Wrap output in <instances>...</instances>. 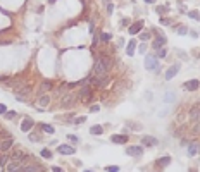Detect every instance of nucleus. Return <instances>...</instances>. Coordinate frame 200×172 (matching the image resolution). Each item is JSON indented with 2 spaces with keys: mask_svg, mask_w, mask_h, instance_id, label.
Returning <instances> with one entry per match:
<instances>
[{
  "mask_svg": "<svg viewBox=\"0 0 200 172\" xmlns=\"http://www.w3.org/2000/svg\"><path fill=\"white\" fill-rule=\"evenodd\" d=\"M111 38H112L111 33H100V40H102L104 43H109L111 41Z\"/></svg>",
  "mask_w": 200,
  "mask_h": 172,
  "instance_id": "obj_29",
  "label": "nucleus"
},
{
  "mask_svg": "<svg viewBox=\"0 0 200 172\" xmlns=\"http://www.w3.org/2000/svg\"><path fill=\"white\" fill-rule=\"evenodd\" d=\"M112 12H114V4H109V5H107V14L112 16Z\"/></svg>",
  "mask_w": 200,
  "mask_h": 172,
  "instance_id": "obj_44",
  "label": "nucleus"
},
{
  "mask_svg": "<svg viewBox=\"0 0 200 172\" xmlns=\"http://www.w3.org/2000/svg\"><path fill=\"white\" fill-rule=\"evenodd\" d=\"M143 24H145L143 21H136V22H133V24H129L128 33H129V35H138V33L143 29Z\"/></svg>",
  "mask_w": 200,
  "mask_h": 172,
  "instance_id": "obj_15",
  "label": "nucleus"
},
{
  "mask_svg": "<svg viewBox=\"0 0 200 172\" xmlns=\"http://www.w3.org/2000/svg\"><path fill=\"white\" fill-rule=\"evenodd\" d=\"M176 102V93L174 91H166L164 93V103H174Z\"/></svg>",
  "mask_w": 200,
  "mask_h": 172,
  "instance_id": "obj_21",
  "label": "nucleus"
},
{
  "mask_svg": "<svg viewBox=\"0 0 200 172\" xmlns=\"http://www.w3.org/2000/svg\"><path fill=\"white\" fill-rule=\"evenodd\" d=\"M150 38H152V35H150V33H147V31L140 35V40H142V41H148Z\"/></svg>",
  "mask_w": 200,
  "mask_h": 172,
  "instance_id": "obj_39",
  "label": "nucleus"
},
{
  "mask_svg": "<svg viewBox=\"0 0 200 172\" xmlns=\"http://www.w3.org/2000/svg\"><path fill=\"white\" fill-rule=\"evenodd\" d=\"M179 36H184V35H188V28L186 26H178V31H176Z\"/></svg>",
  "mask_w": 200,
  "mask_h": 172,
  "instance_id": "obj_34",
  "label": "nucleus"
},
{
  "mask_svg": "<svg viewBox=\"0 0 200 172\" xmlns=\"http://www.w3.org/2000/svg\"><path fill=\"white\" fill-rule=\"evenodd\" d=\"M28 138H29V141H33V143H40L42 141V136L38 134V133H28Z\"/></svg>",
  "mask_w": 200,
  "mask_h": 172,
  "instance_id": "obj_25",
  "label": "nucleus"
},
{
  "mask_svg": "<svg viewBox=\"0 0 200 172\" xmlns=\"http://www.w3.org/2000/svg\"><path fill=\"white\" fill-rule=\"evenodd\" d=\"M179 145L181 146H188V140H181L179 141Z\"/></svg>",
  "mask_w": 200,
  "mask_h": 172,
  "instance_id": "obj_47",
  "label": "nucleus"
},
{
  "mask_svg": "<svg viewBox=\"0 0 200 172\" xmlns=\"http://www.w3.org/2000/svg\"><path fill=\"white\" fill-rule=\"evenodd\" d=\"M111 143L114 145H126L128 143V134H112L111 136Z\"/></svg>",
  "mask_w": 200,
  "mask_h": 172,
  "instance_id": "obj_14",
  "label": "nucleus"
},
{
  "mask_svg": "<svg viewBox=\"0 0 200 172\" xmlns=\"http://www.w3.org/2000/svg\"><path fill=\"white\" fill-rule=\"evenodd\" d=\"M126 155L135 157V158L142 157L143 155V146L142 145H128L126 146Z\"/></svg>",
  "mask_w": 200,
  "mask_h": 172,
  "instance_id": "obj_7",
  "label": "nucleus"
},
{
  "mask_svg": "<svg viewBox=\"0 0 200 172\" xmlns=\"http://www.w3.org/2000/svg\"><path fill=\"white\" fill-rule=\"evenodd\" d=\"M190 117H191V121L200 119V107L198 105H193V107H191V110H190Z\"/></svg>",
  "mask_w": 200,
  "mask_h": 172,
  "instance_id": "obj_23",
  "label": "nucleus"
},
{
  "mask_svg": "<svg viewBox=\"0 0 200 172\" xmlns=\"http://www.w3.org/2000/svg\"><path fill=\"white\" fill-rule=\"evenodd\" d=\"M40 155H42V158H45V160H50L52 158V151L48 150V148H42V151H40Z\"/></svg>",
  "mask_w": 200,
  "mask_h": 172,
  "instance_id": "obj_26",
  "label": "nucleus"
},
{
  "mask_svg": "<svg viewBox=\"0 0 200 172\" xmlns=\"http://www.w3.org/2000/svg\"><path fill=\"white\" fill-rule=\"evenodd\" d=\"M104 170H105V172H119V170H121V167H119V165H107Z\"/></svg>",
  "mask_w": 200,
  "mask_h": 172,
  "instance_id": "obj_33",
  "label": "nucleus"
},
{
  "mask_svg": "<svg viewBox=\"0 0 200 172\" xmlns=\"http://www.w3.org/2000/svg\"><path fill=\"white\" fill-rule=\"evenodd\" d=\"M200 153V143L198 141H190L188 143V157H197Z\"/></svg>",
  "mask_w": 200,
  "mask_h": 172,
  "instance_id": "obj_13",
  "label": "nucleus"
},
{
  "mask_svg": "<svg viewBox=\"0 0 200 172\" xmlns=\"http://www.w3.org/2000/svg\"><path fill=\"white\" fill-rule=\"evenodd\" d=\"M52 88H53V83H52L50 79H45V81L42 83V86H40V95H43L45 91H50Z\"/></svg>",
  "mask_w": 200,
  "mask_h": 172,
  "instance_id": "obj_19",
  "label": "nucleus"
},
{
  "mask_svg": "<svg viewBox=\"0 0 200 172\" xmlns=\"http://www.w3.org/2000/svg\"><path fill=\"white\" fill-rule=\"evenodd\" d=\"M135 48H136V41H135V40H129L128 45H126V54L129 55V57H133V55H135Z\"/></svg>",
  "mask_w": 200,
  "mask_h": 172,
  "instance_id": "obj_20",
  "label": "nucleus"
},
{
  "mask_svg": "<svg viewBox=\"0 0 200 172\" xmlns=\"http://www.w3.org/2000/svg\"><path fill=\"white\" fill-rule=\"evenodd\" d=\"M16 102L26 103L28 102V97H24V95H21V93H16Z\"/></svg>",
  "mask_w": 200,
  "mask_h": 172,
  "instance_id": "obj_36",
  "label": "nucleus"
},
{
  "mask_svg": "<svg viewBox=\"0 0 200 172\" xmlns=\"http://www.w3.org/2000/svg\"><path fill=\"white\" fill-rule=\"evenodd\" d=\"M126 126H129V127H131L133 131H140V129L143 127V126H142L140 122H133V121H128V122H126Z\"/></svg>",
  "mask_w": 200,
  "mask_h": 172,
  "instance_id": "obj_27",
  "label": "nucleus"
},
{
  "mask_svg": "<svg viewBox=\"0 0 200 172\" xmlns=\"http://www.w3.org/2000/svg\"><path fill=\"white\" fill-rule=\"evenodd\" d=\"M40 127H42V131H45V133H48V134H53V133H55V129H53L52 124H45V122H42V124H40Z\"/></svg>",
  "mask_w": 200,
  "mask_h": 172,
  "instance_id": "obj_24",
  "label": "nucleus"
},
{
  "mask_svg": "<svg viewBox=\"0 0 200 172\" xmlns=\"http://www.w3.org/2000/svg\"><path fill=\"white\" fill-rule=\"evenodd\" d=\"M33 126H35V121H33L31 117H24L22 119V122H21V131L22 133H31V129H33Z\"/></svg>",
  "mask_w": 200,
  "mask_h": 172,
  "instance_id": "obj_11",
  "label": "nucleus"
},
{
  "mask_svg": "<svg viewBox=\"0 0 200 172\" xmlns=\"http://www.w3.org/2000/svg\"><path fill=\"white\" fill-rule=\"evenodd\" d=\"M198 90H200V88H198Z\"/></svg>",
  "mask_w": 200,
  "mask_h": 172,
  "instance_id": "obj_52",
  "label": "nucleus"
},
{
  "mask_svg": "<svg viewBox=\"0 0 200 172\" xmlns=\"http://www.w3.org/2000/svg\"><path fill=\"white\" fill-rule=\"evenodd\" d=\"M48 105H50V97H48V95H40L38 103H36V108L38 110H43V108L48 107Z\"/></svg>",
  "mask_w": 200,
  "mask_h": 172,
  "instance_id": "obj_18",
  "label": "nucleus"
},
{
  "mask_svg": "<svg viewBox=\"0 0 200 172\" xmlns=\"http://www.w3.org/2000/svg\"><path fill=\"white\" fill-rule=\"evenodd\" d=\"M14 146V138H7V140H0V153H7Z\"/></svg>",
  "mask_w": 200,
  "mask_h": 172,
  "instance_id": "obj_12",
  "label": "nucleus"
},
{
  "mask_svg": "<svg viewBox=\"0 0 200 172\" xmlns=\"http://www.w3.org/2000/svg\"><path fill=\"white\" fill-rule=\"evenodd\" d=\"M17 117V112L16 110H7V114L4 115V119L5 121H12V119H16Z\"/></svg>",
  "mask_w": 200,
  "mask_h": 172,
  "instance_id": "obj_28",
  "label": "nucleus"
},
{
  "mask_svg": "<svg viewBox=\"0 0 200 172\" xmlns=\"http://www.w3.org/2000/svg\"><path fill=\"white\" fill-rule=\"evenodd\" d=\"M179 12H186V7H184V5H179Z\"/></svg>",
  "mask_w": 200,
  "mask_h": 172,
  "instance_id": "obj_50",
  "label": "nucleus"
},
{
  "mask_svg": "<svg viewBox=\"0 0 200 172\" xmlns=\"http://www.w3.org/2000/svg\"><path fill=\"white\" fill-rule=\"evenodd\" d=\"M121 24H122V26H128V24H129V19H122Z\"/></svg>",
  "mask_w": 200,
  "mask_h": 172,
  "instance_id": "obj_49",
  "label": "nucleus"
},
{
  "mask_svg": "<svg viewBox=\"0 0 200 172\" xmlns=\"http://www.w3.org/2000/svg\"><path fill=\"white\" fill-rule=\"evenodd\" d=\"M7 138H12V134L9 131H4V129H0V140H7Z\"/></svg>",
  "mask_w": 200,
  "mask_h": 172,
  "instance_id": "obj_35",
  "label": "nucleus"
},
{
  "mask_svg": "<svg viewBox=\"0 0 200 172\" xmlns=\"http://www.w3.org/2000/svg\"><path fill=\"white\" fill-rule=\"evenodd\" d=\"M100 110V105H91L90 107V112H98Z\"/></svg>",
  "mask_w": 200,
  "mask_h": 172,
  "instance_id": "obj_45",
  "label": "nucleus"
},
{
  "mask_svg": "<svg viewBox=\"0 0 200 172\" xmlns=\"http://www.w3.org/2000/svg\"><path fill=\"white\" fill-rule=\"evenodd\" d=\"M152 31H153V35H155V38H153V41H152V48L157 52V50L164 48V45L167 43V38H166V35H164L159 28H153Z\"/></svg>",
  "mask_w": 200,
  "mask_h": 172,
  "instance_id": "obj_1",
  "label": "nucleus"
},
{
  "mask_svg": "<svg viewBox=\"0 0 200 172\" xmlns=\"http://www.w3.org/2000/svg\"><path fill=\"white\" fill-rule=\"evenodd\" d=\"M179 69H181V64H179V62H176V64H173V65H169L167 71H166V74H164V78H166L167 81L173 79L174 76L179 72Z\"/></svg>",
  "mask_w": 200,
  "mask_h": 172,
  "instance_id": "obj_8",
  "label": "nucleus"
},
{
  "mask_svg": "<svg viewBox=\"0 0 200 172\" xmlns=\"http://www.w3.org/2000/svg\"><path fill=\"white\" fill-rule=\"evenodd\" d=\"M155 11L159 14H166V12H169V7L167 5H155Z\"/></svg>",
  "mask_w": 200,
  "mask_h": 172,
  "instance_id": "obj_32",
  "label": "nucleus"
},
{
  "mask_svg": "<svg viewBox=\"0 0 200 172\" xmlns=\"http://www.w3.org/2000/svg\"><path fill=\"white\" fill-rule=\"evenodd\" d=\"M76 97L81 100L83 103H86V102H91V86L90 84H86V86H81V91L76 95Z\"/></svg>",
  "mask_w": 200,
  "mask_h": 172,
  "instance_id": "obj_6",
  "label": "nucleus"
},
{
  "mask_svg": "<svg viewBox=\"0 0 200 172\" xmlns=\"http://www.w3.org/2000/svg\"><path fill=\"white\" fill-rule=\"evenodd\" d=\"M143 2H145V4H150V5H152V4H157V0H143Z\"/></svg>",
  "mask_w": 200,
  "mask_h": 172,
  "instance_id": "obj_48",
  "label": "nucleus"
},
{
  "mask_svg": "<svg viewBox=\"0 0 200 172\" xmlns=\"http://www.w3.org/2000/svg\"><path fill=\"white\" fill-rule=\"evenodd\" d=\"M183 88L186 90V91H197L200 88V81L198 79H188L183 83Z\"/></svg>",
  "mask_w": 200,
  "mask_h": 172,
  "instance_id": "obj_10",
  "label": "nucleus"
},
{
  "mask_svg": "<svg viewBox=\"0 0 200 172\" xmlns=\"http://www.w3.org/2000/svg\"><path fill=\"white\" fill-rule=\"evenodd\" d=\"M84 121H86V117H84V115H83V117H76V119H74V124H83Z\"/></svg>",
  "mask_w": 200,
  "mask_h": 172,
  "instance_id": "obj_43",
  "label": "nucleus"
},
{
  "mask_svg": "<svg viewBox=\"0 0 200 172\" xmlns=\"http://www.w3.org/2000/svg\"><path fill=\"white\" fill-rule=\"evenodd\" d=\"M171 162H173L171 155H164V157H160V158H157V160H155V167H159V169H164V167H167Z\"/></svg>",
  "mask_w": 200,
  "mask_h": 172,
  "instance_id": "obj_16",
  "label": "nucleus"
},
{
  "mask_svg": "<svg viewBox=\"0 0 200 172\" xmlns=\"http://www.w3.org/2000/svg\"><path fill=\"white\" fill-rule=\"evenodd\" d=\"M138 50H140V54H145V52H147V45H145V41H142V45H138Z\"/></svg>",
  "mask_w": 200,
  "mask_h": 172,
  "instance_id": "obj_42",
  "label": "nucleus"
},
{
  "mask_svg": "<svg viewBox=\"0 0 200 172\" xmlns=\"http://www.w3.org/2000/svg\"><path fill=\"white\" fill-rule=\"evenodd\" d=\"M76 95L74 93H66V95H62V98H60V102H59V105L62 108H71L74 105V100H76Z\"/></svg>",
  "mask_w": 200,
  "mask_h": 172,
  "instance_id": "obj_4",
  "label": "nucleus"
},
{
  "mask_svg": "<svg viewBox=\"0 0 200 172\" xmlns=\"http://www.w3.org/2000/svg\"><path fill=\"white\" fill-rule=\"evenodd\" d=\"M57 151H59V155H76V148L74 146H69V145H59L57 146Z\"/></svg>",
  "mask_w": 200,
  "mask_h": 172,
  "instance_id": "obj_9",
  "label": "nucleus"
},
{
  "mask_svg": "<svg viewBox=\"0 0 200 172\" xmlns=\"http://www.w3.org/2000/svg\"><path fill=\"white\" fill-rule=\"evenodd\" d=\"M67 140L71 141L73 145H78V143H79V138H78L76 134H67Z\"/></svg>",
  "mask_w": 200,
  "mask_h": 172,
  "instance_id": "obj_37",
  "label": "nucleus"
},
{
  "mask_svg": "<svg viewBox=\"0 0 200 172\" xmlns=\"http://www.w3.org/2000/svg\"><path fill=\"white\" fill-rule=\"evenodd\" d=\"M157 67H160L159 65V59H157V55L155 54H148L147 57H145V69L147 71H157Z\"/></svg>",
  "mask_w": 200,
  "mask_h": 172,
  "instance_id": "obj_2",
  "label": "nucleus"
},
{
  "mask_svg": "<svg viewBox=\"0 0 200 172\" xmlns=\"http://www.w3.org/2000/svg\"><path fill=\"white\" fill-rule=\"evenodd\" d=\"M140 141H142L143 148H153V146L159 145V140L155 136H150V134H143L142 138H140Z\"/></svg>",
  "mask_w": 200,
  "mask_h": 172,
  "instance_id": "obj_5",
  "label": "nucleus"
},
{
  "mask_svg": "<svg viewBox=\"0 0 200 172\" xmlns=\"http://www.w3.org/2000/svg\"><path fill=\"white\" fill-rule=\"evenodd\" d=\"M160 24H162V26H169V24H173V22H171V19H167V17H160Z\"/></svg>",
  "mask_w": 200,
  "mask_h": 172,
  "instance_id": "obj_40",
  "label": "nucleus"
},
{
  "mask_svg": "<svg viewBox=\"0 0 200 172\" xmlns=\"http://www.w3.org/2000/svg\"><path fill=\"white\" fill-rule=\"evenodd\" d=\"M45 169H43V165L40 164L38 160H33L31 162H28V164H24L22 165V172H43Z\"/></svg>",
  "mask_w": 200,
  "mask_h": 172,
  "instance_id": "obj_3",
  "label": "nucleus"
},
{
  "mask_svg": "<svg viewBox=\"0 0 200 172\" xmlns=\"http://www.w3.org/2000/svg\"><path fill=\"white\" fill-rule=\"evenodd\" d=\"M9 158H11V157L4 153V155L0 157V165H2V167H7V164H9Z\"/></svg>",
  "mask_w": 200,
  "mask_h": 172,
  "instance_id": "obj_31",
  "label": "nucleus"
},
{
  "mask_svg": "<svg viewBox=\"0 0 200 172\" xmlns=\"http://www.w3.org/2000/svg\"><path fill=\"white\" fill-rule=\"evenodd\" d=\"M7 110H9V108H7V105L0 103V115H5V114H7Z\"/></svg>",
  "mask_w": 200,
  "mask_h": 172,
  "instance_id": "obj_41",
  "label": "nucleus"
},
{
  "mask_svg": "<svg viewBox=\"0 0 200 172\" xmlns=\"http://www.w3.org/2000/svg\"><path fill=\"white\" fill-rule=\"evenodd\" d=\"M5 169H7V172H22V164L17 160H12L7 164Z\"/></svg>",
  "mask_w": 200,
  "mask_h": 172,
  "instance_id": "obj_17",
  "label": "nucleus"
},
{
  "mask_svg": "<svg viewBox=\"0 0 200 172\" xmlns=\"http://www.w3.org/2000/svg\"><path fill=\"white\" fill-rule=\"evenodd\" d=\"M52 172H64V169H60V167H52Z\"/></svg>",
  "mask_w": 200,
  "mask_h": 172,
  "instance_id": "obj_46",
  "label": "nucleus"
},
{
  "mask_svg": "<svg viewBox=\"0 0 200 172\" xmlns=\"http://www.w3.org/2000/svg\"><path fill=\"white\" fill-rule=\"evenodd\" d=\"M83 172H93V170H83Z\"/></svg>",
  "mask_w": 200,
  "mask_h": 172,
  "instance_id": "obj_51",
  "label": "nucleus"
},
{
  "mask_svg": "<svg viewBox=\"0 0 200 172\" xmlns=\"http://www.w3.org/2000/svg\"><path fill=\"white\" fill-rule=\"evenodd\" d=\"M186 14H188V17H191V19H195V21H200V12H197V11H188Z\"/></svg>",
  "mask_w": 200,
  "mask_h": 172,
  "instance_id": "obj_30",
  "label": "nucleus"
},
{
  "mask_svg": "<svg viewBox=\"0 0 200 172\" xmlns=\"http://www.w3.org/2000/svg\"><path fill=\"white\" fill-rule=\"evenodd\" d=\"M104 133V127L100 126V124H95V126H91L90 127V134H93V136H100Z\"/></svg>",
  "mask_w": 200,
  "mask_h": 172,
  "instance_id": "obj_22",
  "label": "nucleus"
},
{
  "mask_svg": "<svg viewBox=\"0 0 200 172\" xmlns=\"http://www.w3.org/2000/svg\"><path fill=\"white\" fill-rule=\"evenodd\" d=\"M155 55H157V59H164V57L167 55V52H166V48H160V50L155 52Z\"/></svg>",
  "mask_w": 200,
  "mask_h": 172,
  "instance_id": "obj_38",
  "label": "nucleus"
}]
</instances>
